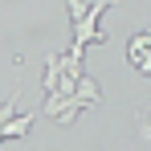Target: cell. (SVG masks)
<instances>
[{
    "label": "cell",
    "instance_id": "obj_1",
    "mask_svg": "<svg viewBox=\"0 0 151 151\" xmlns=\"http://www.w3.org/2000/svg\"><path fill=\"white\" fill-rule=\"evenodd\" d=\"M74 25V49H86L94 41H106V29L98 25V17H82V21H70Z\"/></svg>",
    "mask_w": 151,
    "mask_h": 151
},
{
    "label": "cell",
    "instance_id": "obj_2",
    "mask_svg": "<svg viewBox=\"0 0 151 151\" xmlns=\"http://www.w3.org/2000/svg\"><path fill=\"white\" fill-rule=\"evenodd\" d=\"M29 127H33V114H21V110H17V114H12L8 123L0 127V131H4V139H25V135H29Z\"/></svg>",
    "mask_w": 151,
    "mask_h": 151
},
{
    "label": "cell",
    "instance_id": "obj_3",
    "mask_svg": "<svg viewBox=\"0 0 151 151\" xmlns=\"http://www.w3.org/2000/svg\"><path fill=\"white\" fill-rule=\"evenodd\" d=\"M74 94H78V98H82V102H90V106H94V102L102 98L98 82H94V78H86V74H82V82H78V90H74Z\"/></svg>",
    "mask_w": 151,
    "mask_h": 151
},
{
    "label": "cell",
    "instance_id": "obj_4",
    "mask_svg": "<svg viewBox=\"0 0 151 151\" xmlns=\"http://www.w3.org/2000/svg\"><path fill=\"white\" fill-rule=\"evenodd\" d=\"M151 49V33H135V37H131V45H127V61H131V57H139V53H147Z\"/></svg>",
    "mask_w": 151,
    "mask_h": 151
},
{
    "label": "cell",
    "instance_id": "obj_5",
    "mask_svg": "<svg viewBox=\"0 0 151 151\" xmlns=\"http://www.w3.org/2000/svg\"><path fill=\"white\" fill-rule=\"evenodd\" d=\"M17 102H21V90H12V94H8V98L0 102V127L8 123V119H12V114H17Z\"/></svg>",
    "mask_w": 151,
    "mask_h": 151
},
{
    "label": "cell",
    "instance_id": "obj_6",
    "mask_svg": "<svg viewBox=\"0 0 151 151\" xmlns=\"http://www.w3.org/2000/svg\"><path fill=\"white\" fill-rule=\"evenodd\" d=\"M131 65H135L143 78H147V74H151V49H147V53H139V57H131Z\"/></svg>",
    "mask_w": 151,
    "mask_h": 151
},
{
    "label": "cell",
    "instance_id": "obj_7",
    "mask_svg": "<svg viewBox=\"0 0 151 151\" xmlns=\"http://www.w3.org/2000/svg\"><path fill=\"white\" fill-rule=\"evenodd\" d=\"M139 143L151 147V119H139Z\"/></svg>",
    "mask_w": 151,
    "mask_h": 151
},
{
    "label": "cell",
    "instance_id": "obj_8",
    "mask_svg": "<svg viewBox=\"0 0 151 151\" xmlns=\"http://www.w3.org/2000/svg\"><path fill=\"white\" fill-rule=\"evenodd\" d=\"M0 139H4V131H0Z\"/></svg>",
    "mask_w": 151,
    "mask_h": 151
}]
</instances>
